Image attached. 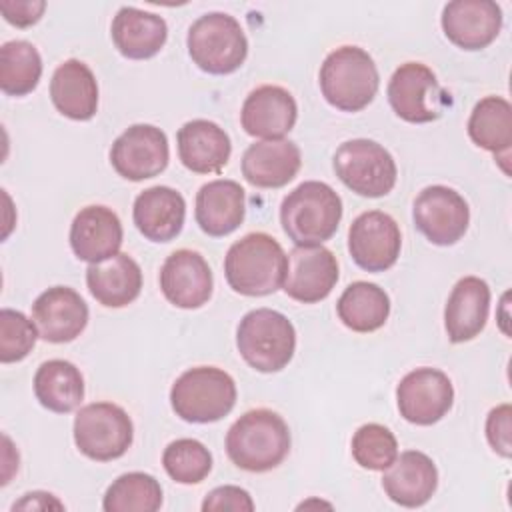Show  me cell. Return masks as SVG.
<instances>
[{"mask_svg":"<svg viewBox=\"0 0 512 512\" xmlns=\"http://www.w3.org/2000/svg\"><path fill=\"white\" fill-rule=\"evenodd\" d=\"M288 256L266 232H250L236 240L224 256L228 286L242 296H268L282 288Z\"/></svg>","mask_w":512,"mask_h":512,"instance_id":"2","label":"cell"},{"mask_svg":"<svg viewBox=\"0 0 512 512\" xmlns=\"http://www.w3.org/2000/svg\"><path fill=\"white\" fill-rule=\"evenodd\" d=\"M414 226L436 246L456 244L468 230L470 208L454 188L434 184L424 188L412 206Z\"/></svg>","mask_w":512,"mask_h":512,"instance_id":"12","label":"cell"},{"mask_svg":"<svg viewBox=\"0 0 512 512\" xmlns=\"http://www.w3.org/2000/svg\"><path fill=\"white\" fill-rule=\"evenodd\" d=\"M386 94L396 116L410 124L434 122L450 106V94L422 62L400 64L390 76Z\"/></svg>","mask_w":512,"mask_h":512,"instance_id":"10","label":"cell"},{"mask_svg":"<svg viewBox=\"0 0 512 512\" xmlns=\"http://www.w3.org/2000/svg\"><path fill=\"white\" fill-rule=\"evenodd\" d=\"M212 288V270L196 250H174L160 268V290L176 308L194 310L204 306L212 296Z\"/></svg>","mask_w":512,"mask_h":512,"instance_id":"16","label":"cell"},{"mask_svg":"<svg viewBox=\"0 0 512 512\" xmlns=\"http://www.w3.org/2000/svg\"><path fill=\"white\" fill-rule=\"evenodd\" d=\"M468 136L470 140L492 152L500 162L502 170L508 174L506 160L510 156L512 144V106L502 96H484L472 108L468 118Z\"/></svg>","mask_w":512,"mask_h":512,"instance_id":"30","label":"cell"},{"mask_svg":"<svg viewBox=\"0 0 512 512\" xmlns=\"http://www.w3.org/2000/svg\"><path fill=\"white\" fill-rule=\"evenodd\" d=\"M34 394L50 412L68 414L84 400L82 372L68 360H46L34 374Z\"/></svg>","mask_w":512,"mask_h":512,"instance_id":"31","label":"cell"},{"mask_svg":"<svg viewBox=\"0 0 512 512\" xmlns=\"http://www.w3.org/2000/svg\"><path fill=\"white\" fill-rule=\"evenodd\" d=\"M180 162L196 174H218L230 160V136L212 120L196 118L186 122L178 134Z\"/></svg>","mask_w":512,"mask_h":512,"instance_id":"26","label":"cell"},{"mask_svg":"<svg viewBox=\"0 0 512 512\" xmlns=\"http://www.w3.org/2000/svg\"><path fill=\"white\" fill-rule=\"evenodd\" d=\"M50 100L54 108L70 120H90L98 110V82L82 60L62 62L50 80Z\"/></svg>","mask_w":512,"mask_h":512,"instance_id":"29","label":"cell"},{"mask_svg":"<svg viewBox=\"0 0 512 512\" xmlns=\"http://www.w3.org/2000/svg\"><path fill=\"white\" fill-rule=\"evenodd\" d=\"M298 104L294 96L274 84L254 88L240 110V124L246 134L264 140L284 138L296 124Z\"/></svg>","mask_w":512,"mask_h":512,"instance_id":"19","label":"cell"},{"mask_svg":"<svg viewBox=\"0 0 512 512\" xmlns=\"http://www.w3.org/2000/svg\"><path fill=\"white\" fill-rule=\"evenodd\" d=\"M122 238L124 232L118 214L102 204L80 208L70 224V248L78 260L88 264L118 254Z\"/></svg>","mask_w":512,"mask_h":512,"instance_id":"20","label":"cell"},{"mask_svg":"<svg viewBox=\"0 0 512 512\" xmlns=\"http://www.w3.org/2000/svg\"><path fill=\"white\" fill-rule=\"evenodd\" d=\"M382 488L394 504L420 508L438 488L436 464L420 450H406L384 470Z\"/></svg>","mask_w":512,"mask_h":512,"instance_id":"21","label":"cell"},{"mask_svg":"<svg viewBox=\"0 0 512 512\" xmlns=\"http://www.w3.org/2000/svg\"><path fill=\"white\" fill-rule=\"evenodd\" d=\"M50 508H56V510H62L64 504L58 502L54 498V494L50 492H28L22 496V500H18L12 510H50Z\"/></svg>","mask_w":512,"mask_h":512,"instance_id":"41","label":"cell"},{"mask_svg":"<svg viewBox=\"0 0 512 512\" xmlns=\"http://www.w3.org/2000/svg\"><path fill=\"white\" fill-rule=\"evenodd\" d=\"M510 418H512L510 404H500V406L492 408L488 412V418H486L488 444L502 458H510V454H512V448H510Z\"/></svg>","mask_w":512,"mask_h":512,"instance_id":"39","label":"cell"},{"mask_svg":"<svg viewBox=\"0 0 512 512\" xmlns=\"http://www.w3.org/2000/svg\"><path fill=\"white\" fill-rule=\"evenodd\" d=\"M162 466L178 484H200L212 470V454L196 438H178L164 448Z\"/></svg>","mask_w":512,"mask_h":512,"instance_id":"35","label":"cell"},{"mask_svg":"<svg viewBox=\"0 0 512 512\" xmlns=\"http://www.w3.org/2000/svg\"><path fill=\"white\" fill-rule=\"evenodd\" d=\"M290 430L284 418L268 408L244 412L226 432L230 462L246 472H268L290 452Z\"/></svg>","mask_w":512,"mask_h":512,"instance_id":"1","label":"cell"},{"mask_svg":"<svg viewBox=\"0 0 512 512\" xmlns=\"http://www.w3.org/2000/svg\"><path fill=\"white\" fill-rule=\"evenodd\" d=\"M302 166V152L286 138L260 140L242 154V176L256 188H282L294 180Z\"/></svg>","mask_w":512,"mask_h":512,"instance_id":"22","label":"cell"},{"mask_svg":"<svg viewBox=\"0 0 512 512\" xmlns=\"http://www.w3.org/2000/svg\"><path fill=\"white\" fill-rule=\"evenodd\" d=\"M446 38L462 50L490 46L502 28V8L492 0H452L440 18Z\"/></svg>","mask_w":512,"mask_h":512,"instance_id":"17","label":"cell"},{"mask_svg":"<svg viewBox=\"0 0 512 512\" xmlns=\"http://www.w3.org/2000/svg\"><path fill=\"white\" fill-rule=\"evenodd\" d=\"M38 328L34 320H30L20 310L2 308L0 310V362L12 364L24 360L36 340H38Z\"/></svg>","mask_w":512,"mask_h":512,"instance_id":"37","label":"cell"},{"mask_svg":"<svg viewBox=\"0 0 512 512\" xmlns=\"http://www.w3.org/2000/svg\"><path fill=\"white\" fill-rule=\"evenodd\" d=\"M400 416L416 426H432L442 420L454 404L452 380L438 368L410 370L396 386Z\"/></svg>","mask_w":512,"mask_h":512,"instance_id":"11","label":"cell"},{"mask_svg":"<svg viewBox=\"0 0 512 512\" xmlns=\"http://www.w3.org/2000/svg\"><path fill=\"white\" fill-rule=\"evenodd\" d=\"M340 182L366 198H380L392 192L398 168L392 154L368 138L346 140L338 146L332 160Z\"/></svg>","mask_w":512,"mask_h":512,"instance_id":"8","label":"cell"},{"mask_svg":"<svg viewBox=\"0 0 512 512\" xmlns=\"http://www.w3.org/2000/svg\"><path fill=\"white\" fill-rule=\"evenodd\" d=\"M86 286L102 306L124 308L140 296L142 270L132 256L118 252L86 268Z\"/></svg>","mask_w":512,"mask_h":512,"instance_id":"28","label":"cell"},{"mask_svg":"<svg viewBox=\"0 0 512 512\" xmlns=\"http://www.w3.org/2000/svg\"><path fill=\"white\" fill-rule=\"evenodd\" d=\"M246 214L244 188L236 180H212L200 186L196 194V224L212 238L232 234Z\"/></svg>","mask_w":512,"mask_h":512,"instance_id":"25","label":"cell"},{"mask_svg":"<svg viewBox=\"0 0 512 512\" xmlns=\"http://www.w3.org/2000/svg\"><path fill=\"white\" fill-rule=\"evenodd\" d=\"M342 220V198L318 180H306L288 192L280 204V224L296 246L330 240Z\"/></svg>","mask_w":512,"mask_h":512,"instance_id":"3","label":"cell"},{"mask_svg":"<svg viewBox=\"0 0 512 512\" xmlns=\"http://www.w3.org/2000/svg\"><path fill=\"white\" fill-rule=\"evenodd\" d=\"M338 260L322 244L296 246L288 252L282 290L296 302L316 304L324 300L338 282Z\"/></svg>","mask_w":512,"mask_h":512,"instance_id":"15","label":"cell"},{"mask_svg":"<svg viewBox=\"0 0 512 512\" xmlns=\"http://www.w3.org/2000/svg\"><path fill=\"white\" fill-rule=\"evenodd\" d=\"M32 320L42 340L64 344L76 340L88 324V306L70 286H52L32 304Z\"/></svg>","mask_w":512,"mask_h":512,"instance_id":"18","label":"cell"},{"mask_svg":"<svg viewBox=\"0 0 512 512\" xmlns=\"http://www.w3.org/2000/svg\"><path fill=\"white\" fill-rule=\"evenodd\" d=\"M352 456L366 470H386L398 456L396 436L382 424H364L352 436Z\"/></svg>","mask_w":512,"mask_h":512,"instance_id":"36","label":"cell"},{"mask_svg":"<svg viewBox=\"0 0 512 512\" xmlns=\"http://www.w3.org/2000/svg\"><path fill=\"white\" fill-rule=\"evenodd\" d=\"M162 506V486L146 472L118 476L102 498L106 512H156Z\"/></svg>","mask_w":512,"mask_h":512,"instance_id":"34","label":"cell"},{"mask_svg":"<svg viewBox=\"0 0 512 512\" xmlns=\"http://www.w3.org/2000/svg\"><path fill=\"white\" fill-rule=\"evenodd\" d=\"M234 404L236 382L226 370L216 366L188 368L170 388V406L184 422H218L232 412Z\"/></svg>","mask_w":512,"mask_h":512,"instance_id":"5","label":"cell"},{"mask_svg":"<svg viewBox=\"0 0 512 512\" xmlns=\"http://www.w3.org/2000/svg\"><path fill=\"white\" fill-rule=\"evenodd\" d=\"M318 82L330 106L342 112H360L374 100L380 76L364 48L340 46L324 58Z\"/></svg>","mask_w":512,"mask_h":512,"instance_id":"4","label":"cell"},{"mask_svg":"<svg viewBox=\"0 0 512 512\" xmlns=\"http://www.w3.org/2000/svg\"><path fill=\"white\" fill-rule=\"evenodd\" d=\"M402 234L396 220L382 210L356 216L348 230V252L366 272H384L400 256Z\"/></svg>","mask_w":512,"mask_h":512,"instance_id":"14","label":"cell"},{"mask_svg":"<svg viewBox=\"0 0 512 512\" xmlns=\"http://www.w3.org/2000/svg\"><path fill=\"white\" fill-rule=\"evenodd\" d=\"M42 76V58L34 44L10 40L0 48V88L8 96L30 94Z\"/></svg>","mask_w":512,"mask_h":512,"instance_id":"33","label":"cell"},{"mask_svg":"<svg viewBox=\"0 0 512 512\" xmlns=\"http://www.w3.org/2000/svg\"><path fill=\"white\" fill-rule=\"evenodd\" d=\"M184 196L170 186H152L142 190L132 208V220L138 232L150 242H170L184 226Z\"/></svg>","mask_w":512,"mask_h":512,"instance_id":"24","label":"cell"},{"mask_svg":"<svg viewBox=\"0 0 512 512\" xmlns=\"http://www.w3.org/2000/svg\"><path fill=\"white\" fill-rule=\"evenodd\" d=\"M192 62L216 76L236 72L248 56V40L240 22L226 12H208L192 22L186 36Z\"/></svg>","mask_w":512,"mask_h":512,"instance_id":"7","label":"cell"},{"mask_svg":"<svg viewBox=\"0 0 512 512\" xmlns=\"http://www.w3.org/2000/svg\"><path fill=\"white\" fill-rule=\"evenodd\" d=\"M236 346L250 368L264 374L280 372L294 356L296 330L282 312L256 308L242 316L236 328Z\"/></svg>","mask_w":512,"mask_h":512,"instance_id":"6","label":"cell"},{"mask_svg":"<svg viewBox=\"0 0 512 512\" xmlns=\"http://www.w3.org/2000/svg\"><path fill=\"white\" fill-rule=\"evenodd\" d=\"M490 312V288L478 276L460 278L444 306V328L448 340L454 344L468 342L476 338L486 322Z\"/></svg>","mask_w":512,"mask_h":512,"instance_id":"23","label":"cell"},{"mask_svg":"<svg viewBox=\"0 0 512 512\" xmlns=\"http://www.w3.org/2000/svg\"><path fill=\"white\" fill-rule=\"evenodd\" d=\"M170 148L166 134L152 124H132L110 148L112 168L126 180L140 182L166 170Z\"/></svg>","mask_w":512,"mask_h":512,"instance_id":"13","label":"cell"},{"mask_svg":"<svg viewBox=\"0 0 512 512\" xmlns=\"http://www.w3.org/2000/svg\"><path fill=\"white\" fill-rule=\"evenodd\" d=\"M112 42L124 58L148 60L156 56L168 38L166 20L154 12L122 6L112 20Z\"/></svg>","mask_w":512,"mask_h":512,"instance_id":"27","label":"cell"},{"mask_svg":"<svg viewBox=\"0 0 512 512\" xmlns=\"http://www.w3.org/2000/svg\"><path fill=\"white\" fill-rule=\"evenodd\" d=\"M336 312L346 328L368 334L386 324L390 316V298L378 284L358 280L344 288L336 302Z\"/></svg>","mask_w":512,"mask_h":512,"instance_id":"32","label":"cell"},{"mask_svg":"<svg viewBox=\"0 0 512 512\" xmlns=\"http://www.w3.org/2000/svg\"><path fill=\"white\" fill-rule=\"evenodd\" d=\"M46 10L42 0H0V12L6 22L18 28L36 24Z\"/></svg>","mask_w":512,"mask_h":512,"instance_id":"40","label":"cell"},{"mask_svg":"<svg viewBox=\"0 0 512 512\" xmlns=\"http://www.w3.org/2000/svg\"><path fill=\"white\" fill-rule=\"evenodd\" d=\"M132 440V418L118 404L92 402L74 416V444L90 460H116L128 452Z\"/></svg>","mask_w":512,"mask_h":512,"instance_id":"9","label":"cell"},{"mask_svg":"<svg viewBox=\"0 0 512 512\" xmlns=\"http://www.w3.org/2000/svg\"><path fill=\"white\" fill-rule=\"evenodd\" d=\"M202 510L204 512H222V510L252 512L254 500L240 486H218L206 494L202 502Z\"/></svg>","mask_w":512,"mask_h":512,"instance_id":"38","label":"cell"}]
</instances>
